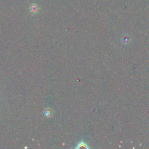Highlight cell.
Wrapping results in <instances>:
<instances>
[{
  "label": "cell",
  "instance_id": "obj_1",
  "mask_svg": "<svg viewBox=\"0 0 149 149\" xmlns=\"http://www.w3.org/2000/svg\"><path fill=\"white\" fill-rule=\"evenodd\" d=\"M81 147H84V148H88V147L87 146V145L84 143L83 141H80L78 144L77 146L76 147V148H81Z\"/></svg>",
  "mask_w": 149,
  "mask_h": 149
},
{
  "label": "cell",
  "instance_id": "obj_2",
  "mask_svg": "<svg viewBox=\"0 0 149 149\" xmlns=\"http://www.w3.org/2000/svg\"><path fill=\"white\" fill-rule=\"evenodd\" d=\"M45 116H48V117H49V116H50L51 115V112L49 111H47L46 112H45Z\"/></svg>",
  "mask_w": 149,
  "mask_h": 149
}]
</instances>
